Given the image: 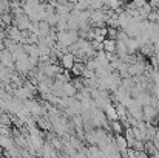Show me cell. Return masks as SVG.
Instances as JSON below:
<instances>
[{
  "instance_id": "2",
  "label": "cell",
  "mask_w": 159,
  "mask_h": 158,
  "mask_svg": "<svg viewBox=\"0 0 159 158\" xmlns=\"http://www.w3.org/2000/svg\"><path fill=\"white\" fill-rule=\"evenodd\" d=\"M12 22H14V25H16L20 31H26V30H30V28H31V25H33L31 19H30L25 12L14 16V17H12Z\"/></svg>"
},
{
  "instance_id": "8",
  "label": "cell",
  "mask_w": 159,
  "mask_h": 158,
  "mask_svg": "<svg viewBox=\"0 0 159 158\" xmlns=\"http://www.w3.org/2000/svg\"><path fill=\"white\" fill-rule=\"evenodd\" d=\"M116 112H117V118H119L120 121H125V119L128 118V112H127V107H125L124 104L117 103V105H116Z\"/></svg>"
},
{
  "instance_id": "13",
  "label": "cell",
  "mask_w": 159,
  "mask_h": 158,
  "mask_svg": "<svg viewBox=\"0 0 159 158\" xmlns=\"http://www.w3.org/2000/svg\"><path fill=\"white\" fill-rule=\"evenodd\" d=\"M158 118H159V107H158Z\"/></svg>"
},
{
  "instance_id": "5",
  "label": "cell",
  "mask_w": 159,
  "mask_h": 158,
  "mask_svg": "<svg viewBox=\"0 0 159 158\" xmlns=\"http://www.w3.org/2000/svg\"><path fill=\"white\" fill-rule=\"evenodd\" d=\"M8 39H11V41H14V42H19V44H23V42H25L23 31H20L16 25L8 28Z\"/></svg>"
},
{
  "instance_id": "7",
  "label": "cell",
  "mask_w": 159,
  "mask_h": 158,
  "mask_svg": "<svg viewBox=\"0 0 159 158\" xmlns=\"http://www.w3.org/2000/svg\"><path fill=\"white\" fill-rule=\"evenodd\" d=\"M110 130H111V133H124V126H122V122L119 121V119H111L110 121Z\"/></svg>"
},
{
  "instance_id": "11",
  "label": "cell",
  "mask_w": 159,
  "mask_h": 158,
  "mask_svg": "<svg viewBox=\"0 0 159 158\" xmlns=\"http://www.w3.org/2000/svg\"><path fill=\"white\" fill-rule=\"evenodd\" d=\"M147 2H148V0H133L131 3L134 5V8H139V6H142L144 3H147Z\"/></svg>"
},
{
  "instance_id": "6",
  "label": "cell",
  "mask_w": 159,
  "mask_h": 158,
  "mask_svg": "<svg viewBox=\"0 0 159 158\" xmlns=\"http://www.w3.org/2000/svg\"><path fill=\"white\" fill-rule=\"evenodd\" d=\"M60 62H62V67H63L65 70H71V67H73L74 62H76V56L71 51H66L60 56Z\"/></svg>"
},
{
  "instance_id": "9",
  "label": "cell",
  "mask_w": 159,
  "mask_h": 158,
  "mask_svg": "<svg viewBox=\"0 0 159 158\" xmlns=\"http://www.w3.org/2000/svg\"><path fill=\"white\" fill-rule=\"evenodd\" d=\"M104 112H105L107 118H108L110 121H111V119H119V118H117V112H116V105H113V104L107 105L105 108H104Z\"/></svg>"
},
{
  "instance_id": "10",
  "label": "cell",
  "mask_w": 159,
  "mask_h": 158,
  "mask_svg": "<svg viewBox=\"0 0 159 158\" xmlns=\"http://www.w3.org/2000/svg\"><path fill=\"white\" fill-rule=\"evenodd\" d=\"M37 126H39L40 129H47V130L51 129V122H50L48 118H40V119L37 121Z\"/></svg>"
},
{
  "instance_id": "4",
  "label": "cell",
  "mask_w": 159,
  "mask_h": 158,
  "mask_svg": "<svg viewBox=\"0 0 159 158\" xmlns=\"http://www.w3.org/2000/svg\"><path fill=\"white\" fill-rule=\"evenodd\" d=\"M113 138H114V146H116V149L119 151L120 157H127V147H128V143H127L124 133H116Z\"/></svg>"
},
{
  "instance_id": "12",
  "label": "cell",
  "mask_w": 159,
  "mask_h": 158,
  "mask_svg": "<svg viewBox=\"0 0 159 158\" xmlns=\"http://www.w3.org/2000/svg\"><path fill=\"white\" fill-rule=\"evenodd\" d=\"M26 2H34V0H22V3H26Z\"/></svg>"
},
{
  "instance_id": "3",
  "label": "cell",
  "mask_w": 159,
  "mask_h": 158,
  "mask_svg": "<svg viewBox=\"0 0 159 158\" xmlns=\"http://www.w3.org/2000/svg\"><path fill=\"white\" fill-rule=\"evenodd\" d=\"M158 118V107L152 104H145L142 105V119L147 122H152L153 119Z\"/></svg>"
},
{
  "instance_id": "1",
  "label": "cell",
  "mask_w": 159,
  "mask_h": 158,
  "mask_svg": "<svg viewBox=\"0 0 159 158\" xmlns=\"http://www.w3.org/2000/svg\"><path fill=\"white\" fill-rule=\"evenodd\" d=\"M77 39H79L77 30H65V31H57V41H56V42H59L60 45H63V47L68 48V47L73 45Z\"/></svg>"
}]
</instances>
